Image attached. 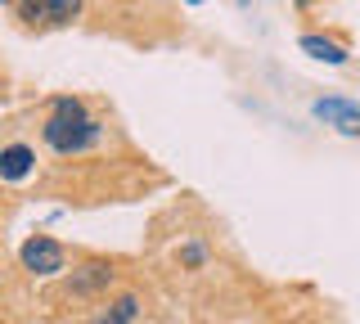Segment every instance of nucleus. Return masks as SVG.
<instances>
[{"label": "nucleus", "mask_w": 360, "mask_h": 324, "mask_svg": "<svg viewBox=\"0 0 360 324\" xmlns=\"http://www.w3.org/2000/svg\"><path fill=\"white\" fill-rule=\"evenodd\" d=\"M45 144H50L54 153H86L90 144H99V122L86 113L82 99L72 95H59L54 99V113L45 122Z\"/></svg>", "instance_id": "nucleus-1"}, {"label": "nucleus", "mask_w": 360, "mask_h": 324, "mask_svg": "<svg viewBox=\"0 0 360 324\" xmlns=\"http://www.w3.org/2000/svg\"><path fill=\"white\" fill-rule=\"evenodd\" d=\"M18 257H22V271H27V275H41V279L63 271V248L54 239H45V234H32V239L18 248Z\"/></svg>", "instance_id": "nucleus-2"}, {"label": "nucleus", "mask_w": 360, "mask_h": 324, "mask_svg": "<svg viewBox=\"0 0 360 324\" xmlns=\"http://www.w3.org/2000/svg\"><path fill=\"white\" fill-rule=\"evenodd\" d=\"M18 14L27 23H72L82 14V0H22Z\"/></svg>", "instance_id": "nucleus-3"}, {"label": "nucleus", "mask_w": 360, "mask_h": 324, "mask_svg": "<svg viewBox=\"0 0 360 324\" xmlns=\"http://www.w3.org/2000/svg\"><path fill=\"white\" fill-rule=\"evenodd\" d=\"M311 113L320 122H329V127H338L342 136H360V108L352 99H315Z\"/></svg>", "instance_id": "nucleus-4"}, {"label": "nucleus", "mask_w": 360, "mask_h": 324, "mask_svg": "<svg viewBox=\"0 0 360 324\" xmlns=\"http://www.w3.org/2000/svg\"><path fill=\"white\" fill-rule=\"evenodd\" d=\"M32 167H37V153L27 144H5L0 149V181H22V176H32Z\"/></svg>", "instance_id": "nucleus-5"}, {"label": "nucleus", "mask_w": 360, "mask_h": 324, "mask_svg": "<svg viewBox=\"0 0 360 324\" xmlns=\"http://www.w3.org/2000/svg\"><path fill=\"white\" fill-rule=\"evenodd\" d=\"M108 284H112V266L108 261H86L82 271L72 275L68 288H72L77 297H90V293H99V288H108Z\"/></svg>", "instance_id": "nucleus-6"}, {"label": "nucleus", "mask_w": 360, "mask_h": 324, "mask_svg": "<svg viewBox=\"0 0 360 324\" xmlns=\"http://www.w3.org/2000/svg\"><path fill=\"white\" fill-rule=\"evenodd\" d=\"M135 316H140V297L135 293H127V297H117V302H108L104 311H99L90 324H131Z\"/></svg>", "instance_id": "nucleus-7"}, {"label": "nucleus", "mask_w": 360, "mask_h": 324, "mask_svg": "<svg viewBox=\"0 0 360 324\" xmlns=\"http://www.w3.org/2000/svg\"><path fill=\"white\" fill-rule=\"evenodd\" d=\"M302 50L311 54V59H320V63H347V50L338 46V41H324V37H302Z\"/></svg>", "instance_id": "nucleus-8"}, {"label": "nucleus", "mask_w": 360, "mask_h": 324, "mask_svg": "<svg viewBox=\"0 0 360 324\" xmlns=\"http://www.w3.org/2000/svg\"><path fill=\"white\" fill-rule=\"evenodd\" d=\"M202 257H207V252H202L198 243H189V248H185V266H202Z\"/></svg>", "instance_id": "nucleus-9"}, {"label": "nucleus", "mask_w": 360, "mask_h": 324, "mask_svg": "<svg viewBox=\"0 0 360 324\" xmlns=\"http://www.w3.org/2000/svg\"><path fill=\"white\" fill-rule=\"evenodd\" d=\"M189 5H202V0H189Z\"/></svg>", "instance_id": "nucleus-10"}, {"label": "nucleus", "mask_w": 360, "mask_h": 324, "mask_svg": "<svg viewBox=\"0 0 360 324\" xmlns=\"http://www.w3.org/2000/svg\"><path fill=\"white\" fill-rule=\"evenodd\" d=\"M0 5H5V0H0Z\"/></svg>", "instance_id": "nucleus-11"}]
</instances>
